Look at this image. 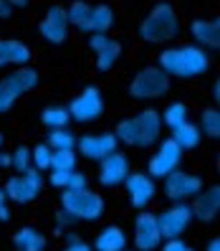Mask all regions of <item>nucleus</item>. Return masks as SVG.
<instances>
[{"mask_svg": "<svg viewBox=\"0 0 220 251\" xmlns=\"http://www.w3.org/2000/svg\"><path fill=\"white\" fill-rule=\"evenodd\" d=\"M48 239L33 226H21L13 233V249L16 251H46Z\"/></svg>", "mask_w": 220, "mask_h": 251, "instance_id": "21", "label": "nucleus"}, {"mask_svg": "<svg viewBox=\"0 0 220 251\" xmlns=\"http://www.w3.org/2000/svg\"><path fill=\"white\" fill-rule=\"evenodd\" d=\"M3 81L8 84V89L16 97H23V94L33 92L38 86V71L31 69V66H18L16 71H10L8 76H3Z\"/></svg>", "mask_w": 220, "mask_h": 251, "instance_id": "20", "label": "nucleus"}, {"mask_svg": "<svg viewBox=\"0 0 220 251\" xmlns=\"http://www.w3.org/2000/svg\"><path fill=\"white\" fill-rule=\"evenodd\" d=\"M129 157L124 152H111L104 160H99V173L96 178L104 188H116V185H124V180L129 178Z\"/></svg>", "mask_w": 220, "mask_h": 251, "instance_id": "13", "label": "nucleus"}, {"mask_svg": "<svg viewBox=\"0 0 220 251\" xmlns=\"http://www.w3.org/2000/svg\"><path fill=\"white\" fill-rule=\"evenodd\" d=\"M3 142H5V140H3V135H0V152H3Z\"/></svg>", "mask_w": 220, "mask_h": 251, "instance_id": "48", "label": "nucleus"}, {"mask_svg": "<svg viewBox=\"0 0 220 251\" xmlns=\"http://www.w3.org/2000/svg\"><path fill=\"white\" fill-rule=\"evenodd\" d=\"M114 135L127 147H152L162 135V114L157 109H142L116 125Z\"/></svg>", "mask_w": 220, "mask_h": 251, "instance_id": "1", "label": "nucleus"}, {"mask_svg": "<svg viewBox=\"0 0 220 251\" xmlns=\"http://www.w3.org/2000/svg\"><path fill=\"white\" fill-rule=\"evenodd\" d=\"M159 246H162L159 251H187V249H190V246L182 241V236H180V239H165V244H159Z\"/></svg>", "mask_w": 220, "mask_h": 251, "instance_id": "39", "label": "nucleus"}, {"mask_svg": "<svg viewBox=\"0 0 220 251\" xmlns=\"http://www.w3.org/2000/svg\"><path fill=\"white\" fill-rule=\"evenodd\" d=\"M134 246L137 251H157L159 244H162V233H159L157 226V216L152 211H139L134 216Z\"/></svg>", "mask_w": 220, "mask_h": 251, "instance_id": "9", "label": "nucleus"}, {"mask_svg": "<svg viewBox=\"0 0 220 251\" xmlns=\"http://www.w3.org/2000/svg\"><path fill=\"white\" fill-rule=\"evenodd\" d=\"M10 155H13V165L10 168L16 173H25L28 168H33V152H31L28 145H18Z\"/></svg>", "mask_w": 220, "mask_h": 251, "instance_id": "32", "label": "nucleus"}, {"mask_svg": "<svg viewBox=\"0 0 220 251\" xmlns=\"http://www.w3.org/2000/svg\"><path fill=\"white\" fill-rule=\"evenodd\" d=\"M190 33H193L198 46L220 51V16L218 18H210V21L195 18L193 23H190Z\"/></svg>", "mask_w": 220, "mask_h": 251, "instance_id": "17", "label": "nucleus"}, {"mask_svg": "<svg viewBox=\"0 0 220 251\" xmlns=\"http://www.w3.org/2000/svg\"><path fill=\"white\" fill-rule=\"evenodd\" d=\"M109 41H111V38H109L107 33H89V51H91V53H99Z\"/></svg>", "mask_w": 220, "mask_h": 251, "instance_id": "37", "label": "nucleus"}, {"mask_svg": "<svg viewBox=\"0 0 220 251\" xmlns=\"http://www.w3.org/2000/svg\"><path fill=\"white\" fill-rule=\"evenodd\" d=\"M119 150V140L114 132H101V135H81L76 140V152H81V157L86 160H104L107 155Z\"/></svg>", "mask_w": 220, "mask_h": 251, "instance_id": "10", "label": "nucleus"}, {"mask_svg": "<svg viewBox=\"0 0 220 251\" xmlns=\"http://www.w3.org/2000/svg\"><path fill=\"white\" fill-rule=\"evenodd\" d=\"M64 251H94L89 244H86V241H79V244H71V246H66Z\"/></svg>", "mask_w": 220, "mask_h": 251, "instance_id": "42", "label": "nucleus"}, {"mask_svg": "<svg viewBox=\"0 0 220 251\" xmlns=\"http://www.w3.org/2000/svg\"><path fill=\"white\" fill-rule=\"evenodd\" d=\"M76 160H79L76 147H71V150H53L51 170H76Z\"/></svg>", "mask_w": 220, "mask_h": 251, "instance_id": "30", "label": "nucleus"}, {"mask_svg": "<svg viewBox=\"0 0 220 251\" xmlns=\"http://www.w3.org/2000/svg\"><path fill=\"white\" fill-rule=\"evenodd\" d=\"M124 190H127L132 208H137V211H144L157 196V185L150 173H129V178L124 180Z\"/></svg>", "mask_w": 220, "mask_h": 251, "instance_id": "11", "label": "nucleus"}, {"mask_svg": "<svg viewBox=\"0 0 220 251\" xmlns=\"http://www.w3.org/2000/svg\"><path fill=\"white\" fill-rule=\"evenodd\" d=\"M187 251H193V249H187Z\"/></svg>", "mask_w": 220, "mask_h": 251, "instance_id": "50", "label": "nucleus"}, {"mask_svg": "<svg viewBox=\"0 0 220 251\" xmlns=\"http://www.w3.org/2000/svg\"><path fill=\"white\" fill-rule=\"evenodd\" d=\"M200 190H202V178H198V175H193V173H185L180 168L165 178V196L175 203L195 198Z\"/></svg>", "mask_w": 220, "mask_h": 251, "instance_id": "12", "label": "nucleus"}, {"mask_svg": "<svg viewBox=\"0 0 220 251\" xmlns=\"http://www.w3.org/2000/svg\"><path fill=\"white\" fill-rule=\"evenodd\" d=\"M84 188H89V178H86L84 173H79V170H71L66 190H84Z\"/></svg>", "mask_w": 220, "mask_h": 251, "instance_id": "36", "label": "nucleus"}, {"mask_svg": "<svg viewBox=\"0 0 220 251\" xmlns=\"http://www.w3.org/2000/svg\"><path fill=\"white\" fill-rule=\"evenodd\" d=\"M182 53V79H193V76H200L210 69V56L202 46L193 43V46H182L180 49Z\"/></svg>", "mask_w": 220, "mask_h": 251, "instance_id": "18", "label": "nucleus"}, {"mask_svg": "<svg viewBox=\"0 0 220 251\" xmlns=\"http://www.w3.org/2000/svg\"><path fill=\"white\" fill-rule=\"evenodd\" d=\"M68 114L73 122H96L101 114H104V97L96 86H86L81 94H76L71 101H68Z\"/></svg>", "mask_w": 220, "mask_h": 251, "instance_id": "6", "label": "nucleus"}, {"mask_svg": "<svg viewBox=\"0 0 220 251\" xmlns=\"http://www.w3.org/2000/svg\"><path fill=\"white\" fill-rule=\"evenodd\" d=\"M33 58L28 43L18 41V38H0V69L8 66H28V61Z\"/></svg>", "mask_w": 220, "mask_h": 251, "instance_id": "16", "label": "nucleus"}, {"mask_svg": "<svg viewBox=\"0 0 220 251\" xmlns=\"http://www.w3.org/2000/svg\"><path fill=\"white\" fill-rule=\"evenodd\" d=\"M46 142L51 150H71V147H76V135L68 127H58V129H48Z\"/></svg>", "mask_w": 220, "mask_h": 251, "instance_id": "28", "label": "nucleus"}, {"mask_svg": "<svg viewBox=\"0 0 220 251\" xmlns=\"http://www.w3.org/2000/svg\"><path fill=\"white\" fill-rule=\"evenodd\" d=\"M64 239H66V246H71V244H79L81 236L73 231V228H68V231H64Z\"/></svg>", "mask_w": 220, "mask_h": 251, "instance_id": "41", "label": "nucleus"}, {"mask_svg": "<svg viewBox=\"0 0 220 251\" xmlns=\"http://www.w3.org/2000/svg\"><path fill=\"white\" fill-rule=\"evenodd\" d=\"M200 132L210 140H220V109L210 107V109H202L200 114Z\"/></svg>", "mask_w": 220, "mask_h": 251, "instance_id": "27", "label": "nucleus"}, {"mask_svg": "<svg viewBox=\"0 0 220 251\" xmlns=\"http://www.w3.org/2000/svg\"><path fill=\"white\" fill-rule=\"evenodd\" d=\"M96 56V71H101V74H107V71H111L114 69V64H116V58L122 56V43L119 41H109L104 49H101L99 53H94Z\"/></svg>", "mask_w": 220, "mask_h": 251, "instance_id": "25", "label": "nucleus"}, {"mask_svg": "<svg viewBox=\"0 0 220 251\" xmlns=\"http://www.w3.org/2000/svg\"><path fill=\"white\" fill-rule=\"evenodd\" d=\"M167 92H170V76L159 66H144L129 81V97L139 101L159 99Z\"/></svg>", "mask_w": 220, "mask_h": 251, "instance_id": "4", "label": "nucleus"}, {"mask_svg": "<svg viewBox=\"0 0 220 251\" xmlns=\"http://www.w3.org/2000/svg\"><path fill=\"white\" fill-rule=\"evenodd\" d=\"M205 251H220V236H215V239L205 246Z\"/></svg>", "mask_w": 220, "mask_h": 251, "instance_id": "45", "label": "nucleus"}, {"mask_svg": "<svg viewBox=\"0 0 220 251\" xmlns=\"http://www.w3.org/2000/svg\"><path fill=\"white\" fill-rule=\"evenodd\" d=\"M68 31H71V25H68V16H66L64 5H51L46 10V16H43V21L38 23V33L48 43H53V46L64 43L68 38Z\"/></svg>", "mask_w": 220, "mask_h": 251, "instance_id": "14", "label": "nucleus"}, {"mask_svg": "<svg viewBox=\"0 0 220 251\" xmlns=\"http://www.w3.org/2000/svg\"><path fill=\"white\" fill-rule=\"evenodd\" d=\"M33 152V168H38L41 173L43 170H51V160H53V150L48 147V142H38L31 147Z\"/></svg>", "mask_w": 220, "mask_h": 251, "instance_id": "31", "label": "nucleus"}, {"mask_svg": "<svg viewBox=\"0 0 220 251\" xmlns=\"http://www.w3.org/2000/svg\"><path fill=\"white\" fill-rule=\"evenodd\" d=\"M61 208L73 213L79 221H99L107 211V201L96 190H61Z\"/></svg>", "mask_w": 220, "mask_h": 251, "instance_id": "3", "label": "nucleus"}, {"mask_svg": "<svg viewBox=\"0 0 220 251\" xmlns=\"http://www.w3.org/2000/svg\"><path fill=\"white\" fill-rule=\"evenodd\" d=\"M190 221H193V208L185 201L172 203L170 208H165L157 216V226H159V233H162V241L165 239H180L185 233V228L190 226Z\"/></svg>", "mask_w": 220, "mask_h": 251, "instance_id": "8", "label": "nucleus"}, {"mask_svg": "<svg viewBox=\"0 0 220 251\" xmlns=\"http://www.w3.org/2000/svg\"><path fill=\"white\" fill-rule=\"evenodd\" d=\"M114 25V10L107 3L91 5V21H89V33H107Z\"/></svg>", "mask_w": 220, "mask_h": 251, "instance_id": "24", "label": "nucleus"}, {"mask_svg": "<svg viewBox=\"0 0 220 251\" xmlns=\"http://www.w3.org/2000/svg\"><path fill=\"white\" fill-rule=\"evenodd\" d=\"M10 201H8V196H5V190L0 188V224H8L10 221Z\"/></svg>", "mask_w": 220, "mask_h": 251, "instance_id": "38", "label": "nucleus"}, {"mask_svg": "<svg viewBox=\"0 0 220 251\" xmlns=\"http://www.w3.org/2000/svg\"><path fill=\"white\" fill-rule=\"evenodd\" d=\"M213 99H215V104H218V109H220V76H218L215 84H213Z\"/></svg>", "mask_w": 220, "mask_h": 251, "instance_id": "44", "label": "nucleus"}, {"mask_svg": "<svg viewBox=\"0 0 220 251\" xmlns=\"http://www.w3.org/2000/svg\"><path fill=\"white\" fill-rule=\"evenodd\" d=\"M68 175H71V170H51V175H48L51 188L66 190V185H68Z\"/></svg>", "mask_w": 220, "mask_h": 251, "instance_id": "35", "label": "nucleus"}, {"mask_svg": "<svg viewBox=\"0 0 220 251\" xmlns=\"http://www.w3.org/2000/svg\"><path fill=\"white\" fill-rule=\"evenodd\" d=\"M182 147L175 142L172 137L162 140L157 145L154 155L150 157V162H147V173L152 175V178H167L170 173H175L180 168V160H182Z\"/></svg>", "mask_w": 220, "mask_h": 251, "instance_id": "7", "label": "nucleus"}, {"mask_svg": "<svg viewBox=\"0 0 220 251\" xmlns=\"http://www.w3.org/2000/svg\"><path fill=\"white\" fill-rule=\"evenodd\" d=\"M13 10H16V8H13L8 0H0V21H8L13 16Z\"/></svg>", "mask_w": 220, "mask_h": 251, "instance_id": "40", "label": "nucleus"}, {"mask_svg": "<svg viewBox=\"0 0 220 251\" xmlns=\"http://www.w3.org/2000/svg\"><path fill=\"white\" fill-rule=\"evenodd\" d=\"M190 208H193V218L202 221V224H210V221H215V218L220 216V183L208 185L205 190H200Z\"/></svg>", "mask_w": 220, "mask_h": 251, "instance_id": "15", "label": "nucleus"}, {"mask_svg": "<svg viewBox=\"0 0 220 251\" xmlns=\"http://www.w3.org/2000/svg\"><path fill=\"white\" fill-rule=\"evenodd\" d=\"M124 251H137V249H124Z\"/></svg>", "mask_w": 220, "mask_h": 251, "instance_id": "49", "label": "nucleus"}, {"mask_svg": "<svg viewBox=\"0 0 220 251\" xmlns=\"http://www.w3.org/2000/svg\"><path fill=\"white\" fill-rule=\"evenodd\" d=\"M68 25L79 28V31L89 33V21H91V5L86 0H71V5L66 8Z\"/></svg>", "mask_w": 220, "mask_h": 251, "instance_id": "22", "label": "nucleus"}, {"mask_svg": "<svg viewBox=\"0 0 220 251\" xmlns=\"http://www.w3.org/2000/svg\"><path fill=\"white\" fill-rule=\"evenodd\" d=\"M16 99L18 97L8 89V84L3 79H0V114H8L13 109V104H16Z\"/></svg>", "mask_w": 220, "mask_h": 251, "instance_id": "34", "label": "nucleus"}, {"mask_svg": "<svg viewBox=\"0 0 220 251\" xmlns=\"http://www.w3.org/2000/svg\"><path fill=\"white\" fill-rule=\"evenodd\" d=\"M127 244H129V236L124 233V228L116 224H109L96 233L91 249L94 251H124Z\"/></svg>", "mask_w": 220, "mask_h": 251, "instance_id": "19", "label": "nucleus"}, {"mask_svg": "<svg viewBox=\"0 0 220 251\" xmlns=\"http://www.w3.org/2000/svg\"><path fill=\"white\" fill-rule=\"evenodd\" d=\"M53 218H56V233H58V236H61L64 231H68V228H73V226L79 224V218L73 216V213H68L66 208H58Z\"/></svg>", "mask_w": 220, "mask_h": 251, "instance_id": "33", "label": "nucleus"}, {"mask_svg": "<svg viewBox=\"0 0 220 251\" xmlns=\"http://www.w3.org/2000/svg\"><path fill=\"white\" fill-rule=\"evenodd\" d=\"M215 170L220 173V152H218V160H215Z\"/></svg>", "mask_w": 220, "mask_h": 251, "instance_id": "47", "label": "nucleus"}, {"mask_svg": "<svg viewBox=\"0 0 220 251\" xmlns=\"http://www.w3.org/2000/svg\"><path fill=\"white\" fill-rule=\"evenodd\" d=\"M41 122L46 125L48 129L68 127L71 114H68V109H66V107H61V104H51V107H46V109L41 112Z\"/></svg>", "mask_w": 220, "mask_h": 251, "instance_id": "26", "label": "nucleus"}, {"mask_svg": "<svg viewBox=\"0 0 220 251\" xmlns=\"http://www.w3.org/2000/svg\"><path fill=\"white\" fill-rule=\"evenodd\" d=\"M8 3L13 8H28V5H31V0H8Z\"/></svg>", "mask_w": 220, "mask_h": 251, "instance_id": "46", "label": "nucleus"}, {"mask_svg": "<svg viewBox=\"0 0 220 251\" xmlns=\"http://www.w3.org/2000/svg\"><path fill=\"white\" fill-rule=\"evenodd\" d=\"M43 173L38 168H28L25 173H16V175H10V178L5 180L3 190H5V196L8 201L13 203H33L38 196H41V190H43Z\"/></svg>", "mask_w": 220, "mask_h": 251, "instance_id": "5", "label": "nucleus"}, {"mask_svg": "<svg viewBox=\"0 0 220 251\" xmlns=\"http://www.w3.org/2000/svg\"><path fill=\"white\" fill-rule=\"evenodd\" d=\"M182 122H187V104L185 101H172V104H167L165 112H162V125L175 129Z\"/></svg>", "mask_w": 220, "mask_h": 251, "instance_id": "29", "label": "nucleus"}, {"mask_svg": "<svg viewBox=\"0 0 220 251\" xmlns=\"http://www.w3.org/2000/svg\"><path fill=\"white\" fill-rule=\"evenodd\" d=\"M13 165V155L10 152H0V168H10Z\"/></svg>", "mask_w": 220, "mask_h": 251, "instance_id": "43", "label": "nucleus"}, {"mask_svg": "<svg viewBox=\"0 0 220 251\" xmlns=\"http://www.w3.org/2000/svg\"><path fill=\"white\" fill-rule=\"evenodd\" d=\"M180 33V21L175 8L167 0L154 3V8L147 13V18L139 23V38L147 43H167Z\"/></svg>", "mask_w": 220, "mask_h": 251, "instance_id": "2", "label": "nucleus"}, {"mask_svg": "<svg viewBox=\"0 0 220 251\" xmlns=\"http://www.w3.org/2000/svg\"><path fill=\"white\" fill-rule=\"evenodd\" d=\"M200 137H202L200 127H198L195 122H190V120L172 129V140L177 142L182 150H193V147H198V145H200Z\"/></svg>", "mask_w": 220, "mask_h": 251, "instance_id": "23", "label": "nucleus"}]
</instances>
